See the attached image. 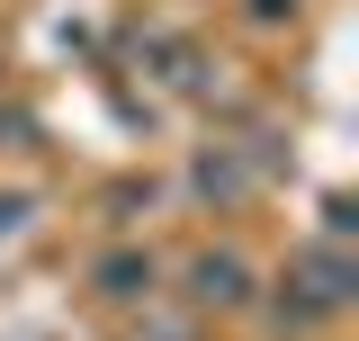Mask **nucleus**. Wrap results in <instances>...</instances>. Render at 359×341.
I'll list each match as a JSON object with an SVG mask.
<instances>
[{
    "mask_svg": "<svg viewBox=\"0 0 359 341\" xmlns=\"http://www.w3.org/2000/svg\"><path fill=\"white\" fill-rule=\"evenodd\" d=\"M27 215H36V198H18V189H9V198H0V243H18V234H27Z\"/></svg>",
    "mask_w": 359,
    "mask_h": 341,
    "instance_id": "nucleus-6",
    "label": "nucleus"
},
{
    "mask_svg": "<svg viewBox=\"0 0 359 341\" xmlns=\"http://www.w3.org/2000/svg\"><path fill=\"white\" fill-rule=\"evenodd\" d=\"M351 288H359L351 252H341V243H306V252L287 260V279H278V323H297V333H314V323L351 314Z\"/></svg>",
    "mask_w": 359,
    "mask_h": 341,
    "instance_id": "nucleus-1",
    "label": "nucleus"
},
{
    "mask_svg": "<svg viewBox=\"0 0 359 341\" xmlns=\"http://www.w3.org/2000/svg\"><path fill=\"white\" fill-rule=\"evenodd\" d=\"M252 297H261V279H252V260L233 252V243L189 252V269H180V305L189 314H243Z\"/></svg>",
    "mask_w": 359,
    "mask_h": 341,
    "instance_id": "nucleus-2",
    "label": "nucleus"
},
{
    "mask_svg": "<svg viewBox=\"0 0 359 341\" xmlns=\"http://www.w3.org/2000/svg\"><path fill=\"white\" fill-rule=\"evenodd\" d=\"M243 9H252L261 27H278V18H297V0H243Z\"/></svg>",
    "mask_w": 359,
    "mask_h": 341,
    "instance_id": "nucleus-8",
    "label": "nucleus"
},
{
    "mask_svg": "<svg viewBox=\"0 0 359 341\" xmlns=\"http://www.w3.org/2000/svg\"><path fill=\"white\" fill-rule=\"evenodd\" d=\"M135 341H198V314H162V305L144 297V323H135Z\"/></svg>",
    "mask_w": 359,
    "mask_h": 341,
    "instance_id": "nucleus-5",
    "label": "nucleus"
},
{
    "mask_svg": "<svg viewBox=\"0 0 359 341\" xmlns=\"http://www.w3.org/2000/svg\"><path fill=\"white\" fill-rule=\"evenodd\" d=\"M27 135H36V126H27V108H0V153H18Z\"/></svg>",
    "mask_w": 359,
    "mask_h": 341,
    "instance_id": "nucleus-7",
    "label": "nucleus"
},
{
    "mask_svg": "<svg viewBox=\"0 0 359 341\" xmlns=\"http://www.w3.org/2000/svg\"><path fill=\"white\" fill-rule=\"evenodd\" d=\"M90 288L108 305H144V297H162V260L144 252V243H117V252L90 260Z\"/></svg>",
    "mask_w": 359,
    "mask_h": 341,
    "instance_id": "nucleus-4",
    "label": "nucleus"
},
{
    "mask_svg": "<svg viewBox=\"0 0 359 341\" xmlns=\"http://www.w3.org/2000/svg\"><path fill=\"white\" fill-rule=\"evenodd\" d=\"M261 180H269V144H261V135H243V144H207L198 170H189V189H198L207 207H243Z\"/></svg>",
    "mask_w": 359,
    "mask_h": 341,
    "instance_id": "nucleus-3",
    "label": "nucleus"
}]
</instances>
